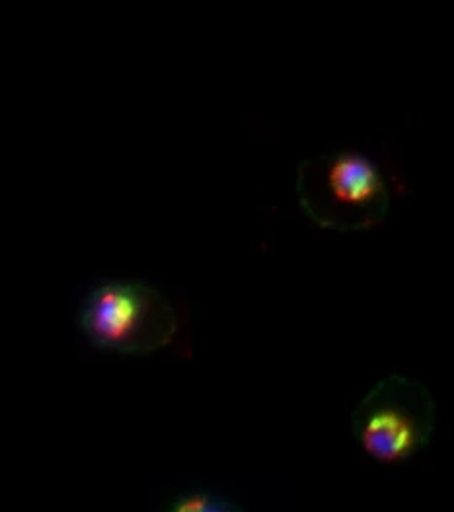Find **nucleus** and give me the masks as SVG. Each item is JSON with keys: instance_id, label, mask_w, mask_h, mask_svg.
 I'll return each mask as SVG.
<instances>
[{"instance_id": "1", "label": "nucleus", "mask_w": 454, "mask_h": 512, "mask_svg": "<svg viewBox=\"0 0 454 512\" xmlns=\"http://www.w3.org/2000/svg\"><path fill=\"white\" fill-rule=\"evenodd\" d=\"M184 312L145 281L98 279L80 296L76 326L104 353L147 357L176 343Z\"/></svg>"}, {"instance_id": "2", "label": "nucleus", "mask_w": 454, "mask_h": 512, "mask_svg": "<svg viewBox=\"0 0 454 512\" xmlns=\"http://www.w3.org/2000/svg\"><path fill=\"white\" fill-rule=\"evenodd\" d=\"M295 193L304 217L338 234L382 226L392 187L379 164L359 150H338L304 158Z\"/></svg>"}, {"instance_id": "3", "label": "nucleus", "mask_w": 454, "mask_h": 512, "mask_svg": "<svg viewBox=\"0 0 454 512\" xmlns=\"http://www.w3.org/2000/svg\"><path fill=\"white\" fill-rule=\"evenodd\" d=\"M435 423L437 403L431 392L404 374L380 378L351 413L357 444L384 466L414 460L431 444Z\"/></svg>"}, {"instance_id": "4", "label": "nucleus", "mask_w": 454, "mask_h": 512, "mask_svg": "<svg viewBox=\"0 0 454 512\" xmlns=\"http://www.w3.org/2000/svg\"><path fill=\"white\" fill-rule=\"evenodd\" d=\"M168 512H244L223 489L215 487H191L180 491L168 505Z\"/></svg>"}]
</instances>
